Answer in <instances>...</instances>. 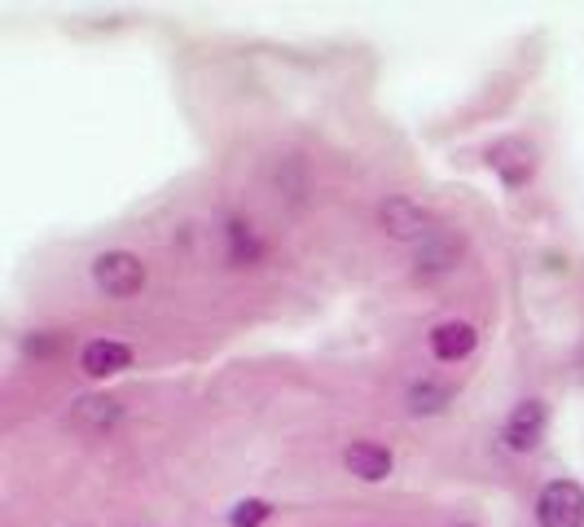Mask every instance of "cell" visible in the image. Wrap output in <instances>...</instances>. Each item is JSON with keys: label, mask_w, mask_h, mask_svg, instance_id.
<instances>
[{"label": "cell", "mask_w": 584, "mask_h": 527, "mask_svg": "<svg viewBox=\"0 0 584 527\" xmlns=\"http://www.w3.org/2000/svg\"><path fill=\"white\" fill-rule=\"evenodd\" d=\"M378 224L396 237V242H413V237H431V215L413 202V198H387L378 211Z\"/></svg>", "instance_id": "cell-5"}, {"label": "cell", "mask_w": 584, "mask_h": 527, "mask_svg": "<svg viewBox=\"0 0 584 527\" xmlns=\"http://www.w3.org/2000/svg\"><path fill=\"white\" fill-rule=\"evenodd\" d=\"M343 466H348L357 479L378 483V479L392 475V448H383V444H374V440H357V444L343 453Z\"/></svg>", "instance_id": "cell-6"}, {"label": "cell", "mask_w": 584, "mask_h": 527, "mask_svg": "<svg viewBox=\"0 0 584 527\" xmlns=\"http://www.w3.org/2000/svg\"><path fill=\"white\" fill-rule=\"evenodd\" d=\"M470 348H475V330H470L466 321H444V326L431 335V352H435L440 361H462V356H470Z\"/></svg>", "instance_id": "cell-8"}, {"label": "cell", "mask_w": 584, "mask_h": 527, "mask_svg": "<svg viewBox=\"0 0 584 527\" xmlns=\"http://www.w3.org/2000/svg\"><path fill=\"white\" fill-rule=\"evenodd\" d=\"M488 167H492L510 189H518V185L532 180V172H536V154H532L527 141L505 137V141H497V145L488 150Z\"/></svg>", "instance_id": "cell-3"}, {"label": "cell", "mask_w": 584, "mask_h": 527, "mask_svg": "<svg viewBox=\"0 0 584 527\" xmlns=\"http://www.w3.org/2000/svg\"><path fill=\"white\" fill-rule=\"evenodd\" d=\"M545 422H549L545 405H540V400H523V405L505 418V431H501L505 448H510V453H532V448L545 440Z\"/></svg>", "instance_id": "cell-4"}, {"label": "cell", "mask_w": 584, "mask_h": 527, "mask_svg": "<svg viewBox=\"0 0 584 527\" xmlns=\"http://www.w3.org/2000/svg\"><path fill=\"white\" fill-rule=\"evenodd\" d=\"M80 365H84L93 378H110V374H119V370L132 365V348H128V343H115V339H97V343L84 348Z\"/></svg>", "instance_id": "cell-7"}, {"label": "cell", "mask_w": 584, "mask_h": 527, "mask_svg": "<svg viewBox=\"0 0 584 527\" xmlns=\"http://www.w3.org/2000/svg\"><path fill=\"white\" fill-rule=\"evenodd\" d=\"M229 237H233V264H250L259 255V246H255L246 224H229Z\"/></svg>", "instance_id": "cell-13"}, {"label": "cell", "mask_w": 584, "mask_h": 527, "mask_svg": "<svg viewBox=\"0 0 584 527\" xmlns=\"http://www.w3.org/2000/svg\"><path fill=\"white\" fill-rule=\"evenodd\" d=\"M536 518H540V527H580L584 523V488L575 479L545 483V492L536 501Z\"/></svg>", "instance_id": "cell-2"}, {"label": "cell", "mask_w": 584, "mask_h": 527, "mask_svg": "<svg viewBox=\"0 0 584 527\" xmlns=\"http://www.w3.org/2000/svg\"><path fill=\"white\" fill-rule=\"evenodd\" d=\"M268 514H272V505H268V501H242V505L229 514V523H233V527H259Z\"/></svg>", "instance_id": "cell-12"}, {"label": "cell", "mask_w": 584, "mask_h": 527, "mask_svg": "<svg viewBox=\"0 0 584 527\" xmlns=\"http://www.w3.org/2000/svg\"><path fill=\"white\" fill-rule=\"evenodd\" d=\"M462 527H466V523H462Z\"/></svg>", "instance_id": "cell-14"}, {"label": "cell", "mask_w": 584, "mask_h": 527, "mask_svg": "<svg viewBox=\"0 0 584 527\" xmlns=\"http://www.w3.org/2000/svg\"><path fill=\"white\" fill-rule=\"evenodd\" d=\"M448 264H457V242L431 233V237L422 242V250H418V269H422V273H435V269H448Z\"/></svg>", "instance_id": "cell-10"}, {"label": "cell", "mask_w": 584, "mask_h": 527, "mask_svg": "<svg viewBox=\"0 0 584 527\" xmlns=\"http://www.w3.org/2000/svg\"><path fill=\"white\" fill-rule=\"evenodd\" d=\"M115 418H119V405L106 400V396H89V400H80L75 413H71V422H75L80 431H106Z\"/></svg>", "instance_id": "cell-9"}, {"label": "cell", "mask_w": 584, "mask_h": 527, "mask_svg": "<svg viewBox=\"0 0 584 527\" xmlns=\"http://www.w3.org/2000/svg\"><path fill=\"white\" fill-rule=\"evenodd\" d=\"M93 282L110 300H132L145 286V264L132 250H106L93 259Z\"/></svg>", "instance_id": "cell-1"}, {"label": "cell", "mask_w": 584, "mask_h": 527, "mask_svg": "<svg viewBox=\"0 0 584 527\" xmlns=\"http://www.w3.org/2000/svg\"><path fill=\"white\" fill-rule=\"evenodd\" d=\"M448 396H453V391H448L444 383H431V378H427V383H418V387L409 391V405H413V413H440V409L448 405Z\"/></svg>", "instance_id": "cell-11"}]
</instances>
